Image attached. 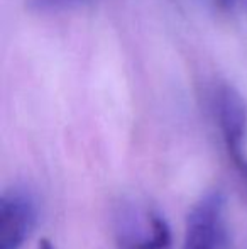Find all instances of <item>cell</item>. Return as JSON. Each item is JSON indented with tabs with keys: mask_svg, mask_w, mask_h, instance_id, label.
Segmentation results:
<instances>
[{
	"mask_svg": "<svg viewBox=\"0 0 247 249\" xmlns=\"http://www.w3.org/2000/svg\"><path fill=\"white\" fill-rule=\"evenodd\" d=\"M225 197L214 190L203 195L190 210L181 249H222L225 243Z\"/></svg>",
	"mask_w": 247,
	"mask_h": 249,
	"instance_id": "4",
	"label": "cell"
},
{
	"mask_svg": "<svg viewBox=\"0 0 247 249\" xmlns=\"http://www.w3.org/2000/svg\"><path fill=\"white\" fill-rule=\"evenodd\" d=\"M37 215V198L29 188H7L0 197V249H22L36 227Z\"/></svg>",
	"mask_w": 247,
	"mask_h": 249,
	"instance_id": "3",
	"label": "cell"
},
{
	"mask_svg": "<svg viewBox=\"0 0 247 249\" xmlns=\"http://www.w3.org/2000/svg\"><path fill=\"white\" fill-rule=\"evenodd\" d=\"M210 114L234 170L247 163V104L237 89L218 83L210 92Z\"/></svg>",
	"mask_w": 247,
	"mask_h": 249,
	"instance_id": "1",
	"label": "cell"
},
{
	"mask_svg": "<svg viewBox=\"0 0 247 249\" xmlns=\"http://www.w3.org/2000/svg\"><path fill=\"white\" fill-rule=\"evenodd\" d=\"M93 0H26V7L37 14H58L83 7Z\"/></svg>",
	"mask_w": 247,
	"mask_h": 249,
	"instance_id": "5",
	"label": "cell"
},
{
	"mask_svg": "<svg viewBox=\"0 0 247 249\" xmlns=\"http://www.w3.org/2000/svg\"><path fill=\"white\" fill-rule=\"evenodd\" d=\"M37 249H56V248H54L53 243H49L48 239H43L39 243V246H37Z\"/></svg>",
	"mask_w": 247,
	"mask_h": 249,
	"instance_id": "7",
	"label": "cell"
},
{
	"mask_svg": "<svg viewBox=\"0 0 247 249\" xmlns=\"http://www.w3.org/2000/svg\"><path fill=\"white\" fill-rule=\"evenodd\" d=\"M119 249H169L171 231L165 217L137 203L120 207L115 219Z\"/></svg>",
	"mask_w": 247,
	"mask_h": 249,
	"instance_id": "2",
	"label": "cell"
},
{
	"mask_svg": "<svg viewBox=\"0 0 247 249\" xmlns=\"http://www.w3.org/2000/svg\"><path fill=\"white\" fill-rule=\"evenodd\" d=\"M215 3L224 12L247 17V0H215Z\"/></svg>",
	"mask_w": 247,
	"mask_h": 249,
	"instance_id": "6",
	"label": "cell"
}]
</instances>
